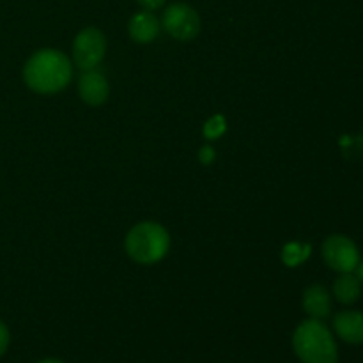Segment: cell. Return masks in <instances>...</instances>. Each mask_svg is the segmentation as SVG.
<instances>
[{"label":"cell","instance_id":"1","mask_svg":"<svg viewBox=\"0 0 363 363\" xmlns=\"http://www.w3.org/2000/svg\"><path fill=\"white\" fill-rule=\"evenodd\" d=\"M23 78L32 91L53 94L69 84L71 62L59 50H41L25 64Z\"/></svg>","mask_w":363,"mask_h":363},{"label":"cell","instance_id":"2","mask_svg":"<svg viewBox=\"0 0 363 363\" xmlns=\"http://www.w3.org/2000/svg\"><path fill=\"white\" fill-rule=\"evenodd\" d=\"M294 353L303 363H337L339 351L330 330L319 319L301 323L293 337Z\"/></svg>","mask_w":363,"mask_h":363},{"label":"cell","instance_id":"3","mask_svg":"<svg viewBox=\"0 0 363 363\" xmlns=\"http://www.w3.org/2000/svg\"><path fill=\"white\" fill-rule=\"evenodd\" d=\"M169 234L158 223L144 222L130 230L126 238V252L140 264H152L165 257L169 250Z\"/></svg>","mask_w":363,"mask_h":363},{"label":"cell","instance_id":"4","mask_svg":"<svg viewBox=\"0 0 363 363\" xmlns=\"http://www.w3.org/2000/svg\"><path fill=\"white\" fill-rule=\"evenodd\" d=\"M106 39L98 28H85L77 35L73 45L74 62L80 69H96L105 57Z\"/></svg>","mask_w":363,"mask_h":363},{"label":"cell","instance_id":"5","mask_svg":"<svg viewBox=\"0 0 363 363\" xmlns=\"http://www.w3.org/2000/svg\"><path fill=\"white\" fill-rule=\"evenodd\" d=\"M163 27L172 38L190 41L201 30V18L194 7L186 4H172L163 14Z\"/></svg>","mask_w":363,"mask_h":363},{"label":"cell","instance_id":"6","mask_svg":"<svg viewBox=\"0 0 363 363\" xmlns=\"http://www.w3.org/2000/svg\"><path fill=\"white\" fill-rule=\"evenodd\" d=\"M323 257L330 268L340 273H351L360 262L357 245L350 238L340 236V234L330 236L323 243Z\"/></svg>","mask_w":363,"mask_h":363},{"label":"cell","instance_id":"7","mask_svg":"<svg viewBox=\"0 0 363 363\" xmlns=\"http://www.w3.org/2000/svg\"><path fill=\"white\" fill-rule=\"evenodd\" d=\"M82 99L89 105H101L108 98V82L105 74L98 69H89L82 74L80 84H78Z\"/></svg>","mask_w":363,"mask_h":363},{"label":"cell","instance_id":"8","mask_svg":"<svg viewBox=\"0 0 363 363\" xmlns=\"http://www.w3.org/2000/svg\"><path fill=\"white\" fill-rule=\"evenodd\" d=\"M337 335L350 344H363V314L357 311L340 312L333 319Z\"/></svg>","mask_w":363,"mask_h":363},{"label":"cell","instance_id":"9","mask_svg":"<svg viewBox=\"0 0 363 363\" xmlns=\"http://www.w3.org/2000/svg\"><path fill=\"white\" fill-rule=\"evenodd\" d=\"M130 35L137 43H151L160 34V21L151 11H140L130 20Z\"/></svg>","mask_w":363,"mask_h":363},{"label":"cell","instance_id":"10","mask_svg":"<svg viewBox=\"0 0 363 363\" xmlns=\"http://www.w3.org/2000/svg\"><path fill=\"white\" fill-rule=\"evenodd\" d=\"M303 308L312 319H325L332 311V300L323 286H312L303 294Z\"/></svg>","mask_w":363,"mask_h":363},{"label":"cell","instance_id":"11","mask_svg":"<svg viewBox=\"0 0 363 363\" xmlns=\"http://www.w3.org/2000/svg\"><path fill=\"white\" fill-rule=\"evenodd\" d=\"M333 294L344 305H351L360 298V280L351 273H342L333 286Z\"/></svg>","mask_w":363,"mask_h":363},{"label":"cell","instance_id":"12","mask_svg":"<svg viewBox=\"0 0 363 363\" xmlns=\"http://www.w3.org/2000/svg\"><path fill=\"white\" fill-rule=\"evenodd\" d=\"M311 255V247L300 243H289L284 247L282 259L287 266H298Z\"/></svg>","mask_w":363,"mask_h":363},{"label":"cell","instance_id":"13","mask_svg":"<svg viewBox=\"0 0 363 363\" xmlns=\"http://www.w3.org/2000/svg\"><path fill=\"white\" fill-rule=\"evenodd\" d=\"M225 130H227L225 117L215 116V117H211L208 123H206L204 135H206V138H211V140H215V138L222 137V135L225 133Z\"/></svg>","mask_w":363,"mask_h":363},{"label":"cell","instance_id":"14","mask_svg":"<svg viewBox=\"0 0 363 363\" xmlns=\"http://www.w3.org/2000/svg\"><path fill=\"white\" fill-rule=\"evenodd\" d=\"M7 346H9V330H7V326L0 321V357L6 353Z\"/></svg>","mask_w":363,"mask_h":363},{"label":"cell","instance_id":"15","mask_svg":"<svg viewBox=\"0 0 363 363\" xmlns=\"http://www.w3.org/2000/svg\"><path fill=\"white\" fill-rule=\"evenodd\" d=\"M199 158H201V162L204 163V165H209V163L215 160V149L206 145V147H202L201 152H199Z\"/></svg>","mask_w":363,"mask_h":363},{"label":"cell","instance_id":"16","mask_svg":"<svg viewBox=\"0 0 363 363\" xmlns=\"http://www.w3.org/2000/svg\"><path fill=\"white\" fill-rule=\"evenodd\" d=\"M137 2L140 4L144 9L155 11V9H158V7H162L163 4H165V0H137Z\"/></svg>","mask_w":363,"mask_h":363},{"label":"cell","instance_id":"17","mask_svg":"<svg viewBox=\"0 0 363 363\" xmlns=\"http://www.w3.org/2000/svg\"><path fill=\"white\" fill-rule=\"evenodd\" d=\"M354 269H357V279L360 280V282H363V261L358 262V266Z\"/></svg>","mask_w":363,"mask_h":363},{"label":"cell","instance_id":"18","mask_svg":"<svg viewBox=\"0 0 363 363\" xmlns=\"http://www.w3.org/2000/svg\"><path fill=\"white\" fill-rule=\"evenodd\" d=\"M39 363H62L60 360H53V358H48V360H43V362H39Z\"/></svg>","mask_w":363,"mask_h":363}]
</instances>
